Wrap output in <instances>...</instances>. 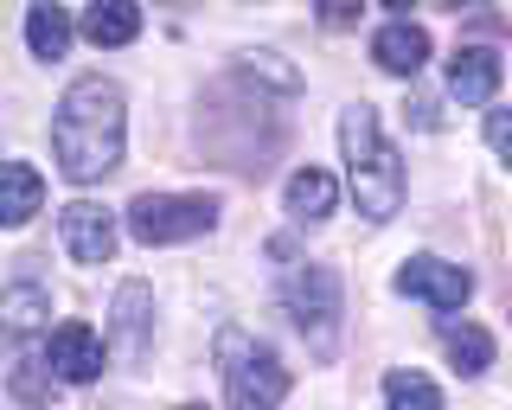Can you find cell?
Returning <instances> with one entry per match:
<instances>
[{"instance_id": "cell-1", "label": "cell", "mask_w": 512, "mask_h": 410, "mask_svg": "<svg viewBox=\"0 0 512 410\" xmlns=\"http://www.w3.org/2000/svg\"><path fill=\"white\" fill-rule=\"evenodd\" d=\"M122 135H128V109H122V90L109 77H77L64 90L58 116H52V154H58V173L77 186L103 180V173L122 167Z\"/></svg>"}, {"instance_id": "cell-2", "label": "cell", "mask_w": 512, "mask_h": 410, "mask_svg": "<svg viewBox=\"0 0 512 410\" xmlns=\"http://www.w3.org/2000/svg\"><path fill=\"white\" fill-rule=\"evenodd\" d=\"M340 148H346V180L352 199L372 225H391L404 212V161L378 129V109L372 103H346L340 109Z\"/></svg>"}, {"instance_id": "cell-3", "label": "cell", "mask_w": 512, "mask_h": 410, "mask_svg": "<svg viewBox=\"0 0 512 410\" xmlns=\"http://www.w3.org/2000/svg\"><path fill=\"white\" fill-rule=\"evenodd\" d=\"M218 372H224V391H231V410H276L288 398L282 359L269 353L263 340L237 334V327L218 334Z\"/></svg>"}, {"instance_id": "cell-4", "label": "cell", "mask_w": 512, "mask_h": 410, "mask_svg": "<svg viewBox=\"0 0 512 410\" xmlns=\"http://www.w3.org/2000/svg\"><path fill=\"white\" fill-rule=\"evenodd\" d=\"M218 225V199L205 193H141L128 199V231L141 244H186Z\"/></svg>"}, {"instance_id": "cell-5", "label": "cell", "mask_w": 512, "mask_h": 410, "mask_svg": "<svg viewBox=\"0 0 512 410\" xmlns=\"http://www.w3.org/2000/svg\"><path fill=\"white\" fill-rule=\"evenodd\" d=\"M282 302L295 314L301 334H314L320 353H333V321H340V276L327 263H295L282 282Z\"/></svg>"}, {"instance_id": "cell-6", "label": "cell", "mask_w": 512, "mask_h": 410, "mask_svg": "<svg viewBox=\"0 0 512 410\" xmlns=\"http://www.w3.org/2000/svg\"><path fill=\"white\" fill-rule=\"evenodd\" d=\"M397 295H416V302H429L436 314L448 308H461L474 295V276L461 270V263H442V257H410V263H397Z\"/></svg>"}, {"instance_id": "cell-7", "label": "cell", "mask_w": 512, "mask_h": 410, "mask_svg": "<svg viewBox=\"0 0 512 410\" xmlns=\"http://www.w3.org/2000/svg\"><path fill=\"white\" fill-rule=\"evenodd\" d=\"M58 238H64V250H71L77 263H109V257H116V218H109L103 205L77 199V205H64Z\"/></svg>"}, {"instance_id": "cell-8", "label": "cell", "mask_w": 512, "mask_h": 410, "mask_svg": "<svg viewBox=\"0 0 512 410\" xmlns=\"http://www.w3.org/2000/svg\"><path fill=\"white\" fill-rule=\"evenodd\" d=\"M109 340H116L122 359H141L154 340V289L148 282H122L116 308H109Z\"/></svg>"}, {"instance_id": "cell-9", "label": "cell", "mask_w": 512, "mask_h": 410, "mask_svg": "<svg viewBox=\"0 0 512 410\" xmlns=\"http://www.w3.org/2000/svg\"><path fill=\"white\" fill-rule=\"evenodd\" d=\"M45 366L58 378H71V385H90V378L103 372V340H96L84 321H64L52 334V346H45Z\"/></svg>"}, {"instance_id": "cell-10", "label": "cell", "mask_w": 512, "mask_h": 410, "mask_svg": "<svg viewBox=\"0 0 512 410\" xmlns=\"http://www.w3.org/2000/svg\"><path fill=\"white\" fill-rule=\"evenodd\" d=\"M372 58L391 77H416V71L429 65V33L416 20H384L378 33H372Z\"/></svg>"}, {"instance_id": "cell-11", "label": "cell", "mask_w": 512, "mask_h": 410, "mask_svg": "<svg viewBox=\"0 0 512 410\" xmlns=\"http://www.w3.org/2000/svg\"><path fill=\"white\" fill-rule=\"evenodd\" d=\"M448 90H455L461 103H493V90H500V52L461 45V52L448 58Z\"/></svg>"}, {"instance_id": "cell-12", "label": "cell", "mask_w": 512, "mask_h": 410, "mask_svg": "<svg viewBox=\"0 0 512 410\" xmlns=\"http://www.w3.org/2000/svg\"><path fill=\"white\" fill-rule=\"evenodd\" d=\"M333 205H340V180L333 173H320V167L288 173V218L295 225H327Z\"/></svg>"}, {"instance_id": "cell-13", "label": "cell", "mask_w": 512, "mask_h": 410, "mask_svg": "<svg viewBox=\"0 0 512 410\" xmlns=\"http://www.w3.org/2000/svg\"><path fill=\"white\" fill-rule=\"evenodd\" d=\"M45 205V180L26 161H0V225H26Z\"/></svg>"}, {"instance_id": "cell-14", "label": "cell", "mask_w": 512, "mask_h": 410, "mask_svg": "<svg viewBox=\"0 0 512 410\" xmlns=\"http://www.w3.org/2000/svg\"><path fill=\"white\" fill-rule=\"evenodd\" d=\"M45 321H52V295H45L39 282H13V289L0 295V327H7L13 340H20V334H39Z\"/></svg>"}, {"instance_id": "cell-15", "label": "cell", "mask_w": 512, "mask_h": 410, "mask_svg": "<svg viewBox=\"0 0 512 410\" xmlns=\"http://www.w3.org/2000/svg\"><path fill=\"white\" fill-rule=\"evenodd\" d=\"M135 33H141L135 0H96V7H84V39L90 45H128Z\"/></svg>"}, {"instance_id": "cell-16", "label": "cell", "mask_w": 512, "mask_h": 410, "mask_svg": "<svg viewBox=\"0 0 512 410\" xmlns=\"http://www.w3.org/2000/svg\"><path fill=\"white\" fill-rule=\"evenodd\" d=\"M442 346H448V359H455V372H461V378H480V372L493 366V334H487V327H474V321L448 327Z\"/></svg>"}, {"instance_id": "cell-17", "label": "cell", "mask_w": 512, "mask_h": 410, "mask_svg": "<svg viewBox=\"0 0 512 410\" xmlns=\"http://www.w3.org/2000/svg\"><path fill=\"white\" fill-rule=\"evenodd\" d=\"M26 45L32 58H64L71 52V20L58 7H26Z\"/></svg>"}, {"instance_id": "cell-18", "label": "cell", "mask_w": 512, "mask_h": 410, "mask_svg": "<svg viewBox=\"0 0 512 410\" xmlns=\"http://www.w3.org/2000/svg\"><path fill=\"white\" fill-rule=\"evenodd\" d=\"M384 410H442V391L423 372H391L384 378Z\"/></svg>"}, {"instance_id": "cell-19", "label": "cell", "mask_w": 512, "mask_h": 410, "mask_svg": "<svg viewBox=\"0 0 512 410\" xmlns=\"http://www.w3.org/2000/svg\"><path fill=\"white\" fill-rule=\"evenodd\" d=\"M13 398L20 404H52V366H45V359H20V366H13Z\"/></svg>"}, {"instance_id": "cell-20", "label": "cell", "mask_w": 512, "mask_h": 410, "mask_svg": "<svg viewBox=\"0 0 512 410\" xmlns=\"http://www.w3.org/2000/svg\"><path fill=\"white\" fill-rule=\"evenodd\" d=\"M487 141H493V154L512 167V109H487Z\"/></svg>"}, {"instance_id": "cell-21", "label": "cell", "mask_w": 512, "mask_h": 410, "mask_svg": "<svg viewBox=\"0 0 512 410\" xmlns=\"http://www.w3.org/2000/svg\"><path fill=\"white\" fill-rule=\"evenodd\" d=\"M180 410H205V404H180Z\"/></svg>"}]
</instances>
